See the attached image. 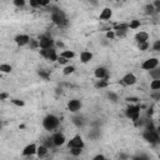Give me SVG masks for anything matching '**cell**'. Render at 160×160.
Wrapping results in <instances>:
<instances>
[{"mask_svg": "<svg viewBox=\"0 0 160 160\" xmlns=\"http://www.w3.org/2000/svg\"><path fill=\"white\" fill-rule=\"evenodd\" d=\"M43 124L46 130H53V129H55L59 125V120H58V118H55L54 115H48L44 119Z\"/></svg>", "mask_w": 160, "mask_h": 160, "instance_id": "1", "label": "cell"}, {"mask_svg": "<svg viewBox=\"0 0 160 160\" xmlns=\"http://www.w3.org/2000/svg\"><path fill=\"white\" fill-rule=\"evenodd\" d=\"M53 21H54L55 24H58V25L65 24L66 19H65V15H64V13H62L60 10L54 11V14H53Z\"/></svg>", "mask_w": 160, "mask_h": 160, "instance_id": "2", "label": "cell"}, {"mask_svg": "<svg viewBox=\"0 0 160 160\" xmlns=\"http://www.w3.org/2000/svg\"><path fill=\"white\" fill-rule=\"evenodd\" d=\"M157 66H158V59H155V58L145 60V62L143 63V65H142V68L144 70H153Z\"/></svg>", "mask_w": 160, "mask_h": 160, "instance_id": "3", "label": "cell"}, {"mask_svg": "<svg viewBox=\"0 0 160 160\" xmlns=\"http://www.w3.org/2000/svg\"><path fill=\"white\" fill-rule=\"evenodd\" d=\"M139 108L138 106H129L128 110H126V114H128V116L130 118L131 120H134L136 121L139 119Z\"/></svg>", "mask_w": 160, "mask_h": 160, "instance_id": "4", "label": "cell"}, {"mask_svg": "<svg viewBox=\"0 0 160 160\" xmlns=\"http://www.w3.org/2000/svg\"><path fill=\"white\" fill-rule=\"evenodd\" d=\"M51 45H53V40L50 39V38H48V36L40 38V40H39V46H40L41 49H49V48H51Z\"/></svg>", "mask_w": 160, "mask_h": 160, "instance_id": "5", "label": "cell"}, {"mask_svg": "<svg viewBox=\"0 0 160 160\" xmlns=\"http://www.w3.org/2000/svg\"><path fill=\"white\" fill-rule=\"evenodd\" d=\"M84 146V142L80 136H75L69 142V148H83Z\"/></svg>", "mask_w": 160, "mask_h": 160, "instance_id": "6", "label": "cell"}, {"mask_svg": "<svg viewBox=\"0 0 160 160\" xmlns=\"http://www.w3.org/2000/svg\"><path fill=\"white\" fill-rule=\"evenodd\" d=\"M81 108V103H80L79 100H70L69 101V104H68V109L70 110L71 113H75V111H78V110Z\"/></svg>", "mask_w": 160, "mask_h": 160, "instance_id": "7", "label": "cell"}, {"mask_svg": "<svg viewBox=\"0 0 160 160\" xmlns=\"http://www.w3.org/2000/svg\"><path fill=\"white\" fill-rule=\"evenodd\" d=\"M144 138H145V140H148V142L151 143V144H155L158 142V135L155 134L154 131H151V130L144 133Z\"/></svg>", "mask_w": 160, "mask_h": 160, "instance_id": "8", "label": "cell"}, {"mask_svg": "<svg viewBox=\"0 0 160 160\" xmlns=\"http://www.w3.org/2000/svg\"><path fill=\"white\" fill-rule=\"evenodd\" d=\"M53 143H54L56 146L63 145V144L65 143V136H64L63 134H60V133H56V134L54 135V138H53Z\"/></svg>", "mask_w": 160, "mask_h": 160, "instance_id": "9", "label": "cell"}, {"mask_svg": "<svg viewBox=\"0 0 160 160\" xmlns=\"http://www.w3.org/2000/svg\"><path fill=\"white\" fill-rule=\"evenodd\" d=\"M15 41H16L18 45H20V46H23V45H26L30 41V38L28 35H18L16 38H15Z\"/></svg>", "mask_w": 160, "mask_h": 160, "instance_id": "10", "label": "cell"}, {"mask_svg": "<svg viewBox=\"0 0 160 160\" xmlns=\"http://www.w3.org/2000/svg\"><path fill=\"white\" fill-rule=\"evenodd\" d=\"M36 150L38 149H36L35 144H30V145H28L24 150H23V155H33V154L36 153Z\"/></svg>", "mask_w": 160, "mask_h": 160, "instance_id": "11", "label": "cell"}, {"mask_svg": "<svg viewBox=\"0 0 160 160\" xmlns=\"http://www.w3.org/2000/svg\"><path fill=\"white\" fill-rule=\"evenodd\" d=\"M123 81H124L125 85H133V84H135L136 78L133 74H128V75H125V77L123 78Z\"/></svg>", "mask_w": 160, "mask_h": 160, "instance_id": "12", "label": "cell"}, {"mask_svg": "<svg viewBox=\"0 0 160 160\" xmlns=\"http://www.w3.org/2000/svg\"><path fill=\"white\" fill-rule=\"evenodd\" d=\"M148 38H149V35H148L144 31H140L135 35V40L138 41V43H145V41L148 40Z\"/></svg>", "mask_w": 160, "mask_h": 160, "instance_id": "13", "label": "cell"}, {"mask_svg": "<svg viewBox=\"0 0 160 160\" xmlns=\"http://www.w3.org/2000/svg\"><path fill=\"white\" fill-rule=\"evenodd\" d=\"M111 10L109 9V8H105L104 10L101 11V14H100V19L101 20H108V19L111 18Z\"/></svg>", "mask_w": 160, "mask_h": 160, "instance_id": "14", "label": "cell"}, {"mask_svg": "<svg viewBox=\"0 0 160 160\" xmlns=\"http://www.w3.org/2000/svg\"><path fill=\"white\" fill-rule=\"evenodd\" d=\"M91 58H93V54H91L90 51H83L81 55H80V60H81L83 63H88L90 62Z\"/></svg>", "mask_w": 160, "mask_h": 160, "instance_id": "15", "label": "cell"}, {"mask_svg": "<svg viewBox=\"0 0 160 160\" xmlns=\"http://www.w3.org/2000/svg\"><path fill=\"white\" fill-rule=\"evenodd\" d=\"M105 75H106V69H105V68H98V69L95 70V77H96L98 79L105 78Z\"/></svg>", "mask_w": 160, "mask_h": 160, "instance_id": "16", "label": "cell"}, {"mask_svg": "<svg viewBox=\"0 0 160 160\" xmlns=\"http://www.w3.org/2000/svg\"><path fill=\"white\" fill-rule=\"evenodd\" d=\"M150 88L153 90H159L160 89V79H154L150 84Z\"/></svg>", "mask_w": 160, "mask_h": 160, "instance_id": "17", "label": "cell"}, {"mask_svg": "<svg viewBox=\"0 0 160 160\" xmlns=\"http://www.w3.org/2000/svg\"><path fill=\"white\" fill-rule=\"evenodd\" d=\"M46 146H39L38 148V150H36V153H38V155H39V157H44L45 154H46Z\"/></svg>", "mask_w": 160, "mask_h": 160, "instance_id": "18", "label": "cell"}, {"mask_svg": "<svg viewBox=\"0 0 160 160\" xmlns=\"http://www.w3.org/2000/svg\"><path fill=\"white\" fill-rule=\"evenodd\" d=\"M0 70H1L3 73H10L11 66L10 65H6V64H3V65L0 66Z\"/></svg>", "mask_w": 160, "mask_h": 160, "instance_id": "19", "label": "cell"}, {"mask_svg": "<svg viewBox=\"0 0 160 160\" xmlns=\"http://www.w3.org/2000/svg\"><path fill=\"white\" fill-rule=\"evenodd\" d=\"M74 70H75L74 66H66L65 69H64L63 73L65 74V75H69V74H71V73H74Z\"/></svg>", "mask_w": 160, "mask_h": 160, "instance_id": "20", "label": "cell"}, {"mask_svg": "<svg viewBox=\"0 0 160 160\" xmlns=\"http://www.w3.org/2000/svg\"><path fill=\"white\" fill-rule=\"evenodd\" d=\"M129 26H130L131 29H136V28H139V26H140V21L139 20H133Z\"/></svg>", "mask_w": 160, "mask_h": 160, "instance_id": "21", "label": "cell"}, {"mask_svg": "<svg viewBox=\"0 0 160 160\" xmlns=\"http://www.w3.org/2000/svg\"><path fill=\"white\" fill-rule=\"evenodd\" d=\"M62 56H64V58H66V59H71L74 56V53L73 51H64Z\"/></svg>", "mask_w": 160, "mask_h": 160, "instance_id": "22", "label": "cell"}, {"mask_svg": "<svg viewBox=\"0 0 160 160\" xmlns=\"http://www.w3.org/2000/svg\"><path fill=\"white\" fill-rule=\"evenodd\" d=\"M151 75H153V78L154 79H160V69L158 70H151Z\"/></svg>", "mask_w": 160, "mask_h": 160, "instance_id": "23", "label": "cell"}, {"mask_svg": "<svg viewBox=\"0 0 160 160\" xmlns=\"http://www.w3.org/2000/svg\"><path fill=\"white\" fill-rule=\"evenodd\" d=\"M71 153H73V155H80V153H81V148H71Z\"/></svg>", "mask_w": 160, "mask_h": 160, "instance_id": "24", "label": "cell"}, {"mask_svg": "<svg viewBox=\"0 0 160 160\" xmlns=\"http://www.w3.org/2000/svg\"><path fill=\"white\" fill-rule=\"evenodd\" d=\"M148 46H149V44H148L146 41H145V43H139V49H140V50H146Z\"/></svg>", "mask_w": 160, "mask_h": 160, "instance_id": "25", "label": "cell"}, {"mask_svg": "<svg viewBox=\"0 0 160 160\" xmlns=\"http://www.w3.org/2000/svg\"><path fill=\"white\" fill-rule=\"evenodd\" d=\"M153 49L155 51H160V40H157L154 43V45H153Z\"/></svg>", "mask_w": 160, "mask_h": 160, "instance_id": "26", "label": "cell"}, {"mask_svg": "<svg viewBox=\"0 0 160 160\" xmlns=\"http://www.w3.org/2000/svg\"><path fill=\"white\" fill-rule=\"evenodd\" d=\"M14 4L16 6H23L25 4V0H14Z\"/></svg>", "mask_w": 160, "mask_h": 160, "instance_id": "27", "label": "cell"}, {"mask_svg": "<svg viewBox=\"0 0 160 160\" xmlns=\"http://www.w3.org/2000/svg\"><path fill=\"white\" fill-rule=\"evenodd\" d=\"M30 5L34 6V8H36V6L40 5V3H39V0H30Z\"/></svg>", "mask_w": 160, "mask_h": 160, "instance_id": "28", "label": "cell"}, {"mask_svg": "<svg viewBox=\"0 0 160 160\" xmlns=\"http://www.w3.org/2000/svg\"><path fill=\"white\" fill-rule=\"evenodd\" d=\"M58 62H59L60 64H65V63L68 62V59L64 58V56H60V58H58Z\"/></svg>", "mask_w": 160, "mask_h": 160, "instance_id": "29", "label": "cell"}, {"mask_svg": "<svg viewBox=\"0 0 160 160\" xmlns=\"http://www.w3.org/2000/svg\"><path fill=\"white\" fill-rule=\"evenodd\" d=\"M39 3H40V5H44V6H46V5H49V3H50V0H39Z\"/></svg>", "mask_w": 160, "mask_h": 160, "instance_id": "30", "label": "cell"}, {"mask_svg": "<svg viewBox=\"0 0 160 160\" xmlns=\"http://www.w3.org/2000/svg\"><path fill=\"white\" fill-rule=\"evenodd\" d=\"M106 85H108V84H106L105 81H100V83L96 84V88H105Z\"/></svg>", "mask_w": 160, "mask_h": 160, "instance_id": "31", "label": "cell"}, {"mask_svg": "<svg viewBox=\"0 0 160 160\" xmlns=\"http://www.w3.org/2000/svg\"><path fill=\"white\" fill-rule=\"evenodd\" d=\"M106 36H108L109 39H113V38H114V33H113V31H110V33L106 34Z\"/></svg>", "mask_w": 160, "mask_h": 160, "instance_id": "32", "label": "cell"}, {"mask_svg": "<svg viewBox=\"0 0 160 160\" xmlns=\"http://www.w3.org/2000/svg\"><path fill=\"white\" fill-rule=\"evenodd\" d=\"M128 101H131V103H135V101H138V99H136V98H128Z\"/></svg>", "mask_w": 160, "mask_h": 160, "instance_id": "33", "label": "cell"}, {"mask_svg": "<svg viewBox=\"0 0 160 160\" xmlns=\"http://www.w3.org/2000/svg\"><path fill=\"white\" fill-rule=\"evenodd\" d=\"M13 103H14V104H16V105H23V104H24L23 101H19V100H13Z\"/></svg>", "mask_w": 160, "mask_h": 160, "instance_id": "34", "label": "cell"}, {"mask_svg": "<svg viewBox=\"0 0 160 160\" xmlns=\"http://www.w3.org/2000/svg\"><path fill=\"white\" fill-rule=\"evenodd\" d=\"M109 96L111 98V99H114V100H115V99H116V96H115V95H114V94H109Z\"/></svg>", "mask_w": 160, "mask_h": 160, "instance_id": "35", "label": "cell"}, {"mask_svg": "<svg viewBox=\"0 0 160 160\" xmlns=\"http://www.w3.org/2000/svg\"><path fill=\"white\" fill-rule=\"evenodd\" d=\"M95 159H104V157L103 155H98V157H95Z\"/></svg>", "mask_w": 160, "mask_h": 160, "instance_id": "36", "label": "cell"}, {"mask_svg": "<svg viewBox=\"0 0 160 160\" xmlns=\"http://www.w3.org/2000/svg\"><path fill=\"white\" fill-rule=\"evenodd\" d=\"M6 98V94H1V99H5Z\"/></svg>", "mask_w": 160, "mask_h": 160, "instance_id": "37", "label": "cell"}, {"mask_svg": "<svg viewBox=\"0 0 160 160\" xmlns=\"http://www.w3.org/2000/svg\"><path fill=\"white\" fill-rule=\"evenodd\" d=\"M158 130L160 131V120H159V128H158Z\"/></svg>", "mask_w": 160, "mask_h": 160, "instance_id": "38", "label": "cell"}]
</instances>
